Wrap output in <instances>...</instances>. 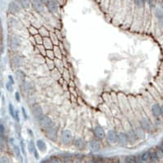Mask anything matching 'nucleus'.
Masks as SVG:
<instances>
[{
  "mask_svg": "<svg viewBox=\"0 0 163 163\" xmlns=\"http://www.w3.org/2000/svg\"><path fill=\"white\" fill-rule=\"evenodd\" d=\"M62 161H60L58 157H56V156H52L49 158V162H60Z\"/></svg>",
  "mask_w": 163,
  "mask_h": 163,
  "instance_id": "obj_43",
  "label": "nucleus"
},
{
  "mask_svg": "<svg viewBox=\"0 0 163 163\" xmlns=\"http://www.w3.org/2000/svg\"><path fill=\"white\" fill-rule=\"evenodd\" d=\"M36 146L42 152L45 151L47 149V145H46V144H45V142L42 140H38L37 141H36Z\"/></svg>",
  "mask_w": 163,
  "mask_h": 163,
  "instance_id": "obj_26",
  "label": "nucleus"
},
{
  "mask_svg": "<svg viewBox=\"0 0 163 163\" xmlns=\"http://www.w3.org/2000/svg\"><path fill=\"white\" fill-rule=\"evenodd\" d=\"M34 157H35V158L36 159H38V158H39V154H38V151H37V149L34 152Z\"/></svg>",
  "mask_w": 163,
  "mask_h": 163,
  "instance_id": "obj_52",
  "label": "nucleus"
},
{
  "mask_svg": "<svg viewBox=\"0 0 163 163\" xmlns=\"http://www.w3.org/2000/svg\"><path fill=\"white\" fill-rule=\"evenodd\" d=\"M140 155H141V158H142L144 162H148V161H149V159H150L149 151H144V152L140 153Z\"/></svg>",
  "mask_w": 163,
  "mask_h": 163,
  "instance_id": "obj_34",
  "label": "nucleus"
},
{
  "mask_svg": "<svg viewBox=\"0 0 163 163\" xmlns=\"http://www.w3.org/2000/svg\"><path fill=\"white\" fill-rule=\"evenodd\" d=\"M125 162L126 163H136V157L133 155H128L125 158Z\"/></svg>",
  "mask_w": 163,
  "mask_h": 163,
  "instance_id": "obj_33",
  "label": "nucleus"
},
{
  "mask_svg": "<svg viewBox=\"0 0 163 163\" xmlns=\"http://www.w3.org/2000/svg\"><path fill=\"white\" fill-rule=\"evenodd\" d=\"M15 119L17 122L20 121V116H19V111L18 110H16V118Z\"/></svg>",
  "mask_w": 163,
  "mask_h": 163,
  "instance_id": "obj_51",
  "label": "nucleus"
},
{
  "mask_svg": "<svg viewBox=\"0 0 163 163\" xmlns=\"http://www.w3.org/2000/svg\"><path fill=\"white\" fill-rule=\"evenodd\" d=\"M49 37L51 38V39H52V41L53 44L54 45H59L60 42V39H59V38L58 36L56 35V33H53V32H50V36Z\"/></svg>",
  "mask_w": 163,
  "mask_h": 163,
  "instance_id": "obj_29",
  "label": "nucleus"
},
{
  "mask_svg": "<svg viewBox=\"0 0 163 163\" xmlns=\"http://www.w3.org/2000/svg\"><path fill=\"white\" fill-rule=\"evenodd\" d=\"M28 133L30 134V136H31L32 138L34 137V134H33V132H32L31 130H30V129H29V130H28Z\"/></svg>",
  "mask_w": 163,
  "mask_h": 163,
  "instance_id": "obj_56",
  "label": "nucleus"
},
{
  "mask_svg": "<svg viewBox=\"0 0 163 163\" xmlns=\"http://www.w3.org/2000/svg\"><path fill=\"white\" fill-rule=\"evenodd\" d=\"M126 134H127V136L129 138V141H130V143L134 144V143L136 142V140H138V137H137L135 131H133V130H129L128 131L126 132Z\"/></svg>",
  "mask_w": 163,
  "mask_h": 163,
  "instance_id": "obj_19",
  "label": "nucleus"
},
{
  "mask_svg": "<svg viewBox=\"0 0 163 163\" xmlns=\"http://www.w3.org/2000/svg\"><path fill=\"white\" fill-rule=\"evenodd\" d=\"M155 16L158 21V25L161 28H163V10L160 8H157L155 11Z\"/></svg>",
  "mask_w": 163,
  "mask_h": 163,
  "instance_id": "obj_15",
  "label": "nucleus"
},
{
  "mask_svg": "<svg viewBox=\"0 0 163 163\" xmlns=\"http://www.w3.org/2000/svg\"><path fill=\"white\" fill-rule=\"evenodd\" d=\"M44 3L42 2V0H32V6L34 7V9L41 13L44 10Z\"/></svg>",
  "mask_w": 163,
  "mask_h": 163,
  "instance_id": "obj_9",
  "label": "nucleus"
},
{
  "mask_svg": "<svg viewBox=\"0 0 163 163\" xmlns=\"http://www.w3.org/2000/svg\"><path fill=\"white\" fill-rule=\"evenodd\" d=\"M21 44V41L20 38L17 36H12L11 38V48L13 50H16L20 47Z\"/></svg>",
  "mask_w": 163,
  "mask_h": 163,
  "instance_id": "obj_16",
  "label": "nucleus"
},
{
  "mask_svg": "<svg viewBox=\"0 0 163 163\" xmlns=\"http://www.w3.org/2000/svg\"><path fill=\"white\" fill-rule=\"evenodd\" d=\"M12 86H13V85L11 84L9 82H8V83H6V89L8 91H12V90H13Z\"/></svg>",
  "mask_w": 163,
  "mask_h": 163,
  "instance_id": "obj_44",
  "label": "nucleus"
},
{
  "mask_svg": "<svg viewBox=\"0 0 163 163\" xmlns=\"http://www.w3.org/2000/svg\"><path fill=\"white\" fill-rule=\"evenodd\" d=\"M52 71V77L53 78L55 79V80H60V79L61 78V74H60V71L57 68H55L54 69L52 70H51Z\"/></svg>",
  "mask_w": 163,
  "mask_h": 163,
  "instance_id": "obj_25",
  "label": "nucleus"
},
{
  "mask_svg": "<svg viewBox=\"0 0 163 163\" xmlns=\"http://www.w3.org/2000/svg\"><path fill=\"white\" fill-rule=\"evenodd\" d=\"M90 148L93 151V152H99L100 150V148H101V145H100V142L99 141V139H94L92 140L91 142H90Z\"/></svg>",
  "mask_w": 163,
  "mask_h": 163,
  "instance_id": "obj_12",
  "label": "nucleus"
},
{
  "mask_svg": "<svg viewBox=\"0 0 163 163\" xmlns=\"http://www.w3.org/2000/svg\"><path fill=\"white\" fill-rule=\"evenodd\" d=\"M158 147H159V148H161V149H162V150H163V140H162V141H161V142L158 144Z\"/></svg>",
  "mask_w": 163,
  "mask_h": 163,
  "instance_id": "obj_54",
  "label": "nucleus"
},
{
  "mask_svg": "<svg viewBox=\"0 0 163 163\" xmlns=\"http://www.w3.org/2000/svg\"><path fill=\"white\" fill-rule=\"evenodd\" d=\"M21 152L23 154H25V143L23 140H21Z\"/></svg>",
  "mask_w": 163,
  "mask_h": 163,
  "instance_id": "obj_46",
  "label": "nucleus"
},
{
  "mask_svg": "<svg viewBox=\"0 0 163 163\" xmlns=\"http://www.w3.org/2000/svg\"><path fill=\"white\" fill-rule=\"evenodd\" d=\"M10 142L12 144V145L15 144H14V139H10Z\"/></svg>",
  "mask_w": 163,
  "mask_h": 163,
  "instance_id": "obj_58",
  "label": "nucleus"
},
{
  "mask_svg": "<svg viewBox=\"0 0 163 163\" xmlns=\"http://www.w3.org/2000/svg\"><path fill=\"white\" fill-rule=\"evenodd\" d=\"M49 1H50V0H42V2L45 3V5H46V3H48Z\"/></svg>",
  "mask_w": 163,
  "mask_h": 163,
  "instance_id": "obj_59",
  "label": "nucleus"
},
{
  "mask_svg": "<svg viewBox=\"0 0 163 163\" xmlns=\"http://www.w3.org/2000/svg\"><path fill=\"white\" fill-rule=\"evenodd\" d=\"M1 162H8V161H7V159L6 158V157H3V158H2V159H1Z\"/></svg>",
  "mask_w": 163,
  "mask_h": 163,
  "instance_id": "obj_53",
  "label": "nucleus"
},
{
  "mask_svg": "<svg viewBox=\"0 0 163 163\" xmlns=\"http://www.w3.org/2000/svg\"><path fill=\"white\" fill-rule=\"evenodd\" d=\"M61 140L62 143L65 145H69L72 140H73V135H72V132L70 130H64L61 134Z\"/></svg>",
  "mask_w": 163,
  "mask_h": 163,
  "instance_id": "obj_2",
  "label": "nucleus"
},
{
  "mask_svg": "<svg viewBox=\"0 0 163 163\" xmlns=\"http://www.w3.org/2000/svg\"><path fill=\"white\" fill-rule=\"evenodd\" d=\"M21 148L18 145H16V144H14L13 145V150H14V153L16 154V156L18 158H20L21 161H22V156H21Z\"/></svg>",
  "mask_w": 163,
  "mask_h": 163,
  "instance_id": "obj_31",
  "label": "nucleus"
},
{
  "mask_svg": "<svg viewBox=\"0 0 163 163\" xmlns=\"http://www.w3.org/2000/svg\"><path fill=\"white\" fill-rule=\"evenodd\" d=\"M144 2L148 3L149 5H152V3H153V0H144Z\"/></svg>",
  "mask_w": 163,
  "mask_h": 163,
  "instance_id": "obj_55",
  "label": "nucleus"
},
{
  "mask_svg": "<svg viewBox=\"0 0 163 163\" xmlns=\"http://www.w3.org/2000/svg\"><path fill=\"white\" fill-rule=\"evenodd\" d=\"M8 82L10 83L11 84L14 85V83H15V82H14V78H13V77L11 76V75H9L8 76Z\"/></svg>",
  "mask_w": 163,
  "mask_h": 163,
  "instance_id": "obj_48",
  "label": "nucleus"
},
{
  "mask_svg": "<svg viewBox=\"0 0 163 163\" xmlns=\"http://www.w3.org/2000/svg\"><path fill=\"white\" fill-rule=\"evenodd\" d=\"M28 30H29V33H30L31 35H34V36L38 34V29H37L36 27L33 26V25L30 27H29Z\"/></svg>",
  "mask_w": 163,
  "mask_h": 163,
  "instance_id": "obj_36",
  "label": "nucleus"
},
{
  "mask_svg": "<svg viewBox=\"0 0 163 163\" xmlns=\"http://www.w3.org/2000/svg\"><path fill=\"white\" fill-rule=\"evenodd\" d=\"M135 132L136 134L137 137L139 140H144L146 137V131L143 128L142 126H137L136 128L135 129Z\"/></svg>",
  "mask_w": 163,
  "mask_h": 163,
  "instance_id": "obj_14",
  "label": "nucleus"
},
{
  "mask_svg": "<svg viewBox=\"0 0 163 163\" xmlns=\"http://www.w3.org/2000/svg\"><path fill=\"white\" fill-rule=\"evenodd\" d=\"M37 48L39 53L42 55V56H46V55H47V49L43 46V44H38V45H37Z\"/></svg>",
  "mask_w": 163,
  "mask_h": 163,
  "instance_id": "obj_32",
  "label": "nucleus"
},
{
  "mask_svg": "<svg viewBox=\"0 0 163 163\" xmlns=\"http://www.w3.org/2000/svg\"><path fill=\"white\" fill-rule=\"evenodd\" d=\"M74 145L75 147L77 148L78 149H83L85 148V140L82 138V137H78L75 140V142H74Z\"/></svg>",
  "mask_w": 163,
  "mask_h": 163,
  "instance_id": "obj_18",
  "label": "nucleus"
},
{
  "mask_svg": "<svg viewBox=\"0 0 163 163\" xmlns=\"http://www.w3.org/2000/svg\"><path fill=\"white\" fill-rule=\"evenodd\" d=\"M34 38H35V40H36L37 45H38V44H42V42H43V37H42L40 34H38L36 35H34Z\"/></svg>",
  "mask_w": 163,
  "mask_h": 163,
  "instance_id": "obj_40",
  "label": "nucleus"
},
{
  "mask_svg": "<svg viewBox=\"0 0 163 163\" xmlns=\"http://www.w3.org/2000/svg\"><path fill=\"white\" fill-rule=\"evenodd\" d=\"M53 51H54V53H55V56H56V58H59V59H62L64 57L63 53L60 50V48L59 45H55L54 48H53Z\"/></svg>",
  "mask_w": 163,
  "mask_h": 163,
  "instance_id": "obj_23",
  "label": "nucleus"
},
{
  "mask_svg": "<svg viewBox=\"0 0 163 163\" xmlns=\"http://www.w3.org/2000/svg\"><path fill=\"white\" fill-rule=\"evenodd\" d=\"M5 127L3 126V124H2L1 123V125H0V135H4V133H5Z\"/></svg>",
  "mask_w": 163,
  "mask_h": 163,
  "instance_id": "obj_45",
  "label": "nucleus"
},
{
  "mask_svg": "<svg viewBox=\"0 0 163 163\" xmlns=\"http://www.w3.org/2000/svg\"><path fill=\"white\" fill-rule=\"evenodd\" d=\"M46 56L50 59H55L56 58V56H55V53H54V51L53 49H49V50H47V55Z\"/></svg>",
  "mask_w": 163,
  "mask_h": 163,
  "instance_id": "obj_41",
  "label": "nucleus"
},
{
  "mask_svg": "<svg viewBox=\"0 0 163 163\" xmlns=\"http://www.w3.org/2000/svg\"><path fill=\"white\" fill-rule=\"evenodd\" d=\"M38 122H39L40 126L44 130L53 126V121L52 120V118L47 115H43L41 118H39Z\"/></svg>",
  "mask_w": 163,
  "mask_h": 163,
  "instance_id": "obj_1",
  "label": "nucleus"
},
{
  "mask_svg": "<svg viewBox=\"0 0 163 163\" xmlns=\"http://www.w3.org/2000/svg\"><path fill=\"white\" fill-rule=\"evenodd\" d=\"M21 111H22V113H23V116H24V118L26 120V119H28V114H27L26 111H25V108H21Z\"/></svg>",
  "mask_w": 163,
  "mask_h": 163,
  "instance_id": "obj_47",
  "label": "nucleus"
},
{
  "mask_svg": "<svg viewBox=\"0 0 163 163\" xmlns=\"http://www.w3.org/2000/svg\"><path fill=\"white\" fill-rule=\"evenodd\" d=\"M62 76H63L64 80H65V81H67V82L69 81L70 74H69V73H68V69H66V68H64V69L63 72H62Z\"/></svg>",
  "mask_w": 163,
  "mask_h": 163,
  "instance_id": "obj_38",
  "label": "nucleus"
},
{
  "mask_svg": "<svg viewBox=\"0 0 163 163\" xmlns=\"http://www.w3.org/2000/svg\"><path fill=\"white\" fill-rule=\"evenodd\" d=\"M46 7L51 13L57 12L58 8H59V5L56 0H50L48 3H46Z\"/></svg>",
  "mask_w": 163,
  "mask_h": 163,
  "instance_id": "obj_8",
  "label": "nucleus"
},
{
  "mask_svg": "<svg viewBox=\"0 0 163 163\" xmlns=\"http://www.w3.org/2000/svg\"><path fill=\"white\" fill-rule=\"evenodd\" d=\"M45 63L47 64L48 68L50 70H52L54 68H56V65H55V61L53 59H50V58L47 57V59L45 60Z\"/></svg>",
  "mask_w": 163,
  "mask_h": 163,
  "instance_id": "obj_28",
  "label": "nucleus"
},
{
  "mask_svg": "<svg viewBox=\"0 0 163 163\" xmlns=\"http://www.w3.org/2000/svg\"><path fill=\"white\" fill-rule=\"evenodd\" d=\"M54 61H55L56 68H57L60 72H63V70L64 69V64L63 60L59 58H55Z\"/></svg>",
  "mask_w": 163,
  "mask_h": 163,
  "instance_id": "obj_21",
  "label": "nucleus"
},
{
  "mask_svg": "<svg viewBox=\"0 0 163 163\" xmlns=\"http://www.w3.org/2000/svg\"><path fill=\"white\" fill-rule=\"evenodd\" d=\"M8 109H9V113H10L11 116L12 117V118H16V110L14 109V107L12 105V104H9L8 105Z\"/></svg>",
  "mask_w": 163,
  "mask_h": 163,
  "instance_id": "obj_37",
  "label": "nucleus"
},
{
  "mask_svg": "<svg viewBox=\"0 0 163 163\" xmlns=\"http://www.w3.org/2000/svg\"><path fill=\"white\" fill-rule=\"evenodd\" d=\"M149 154H150L149 162H160L159 159H158V155H157V153H156V149H150L149 150Z\"/></svg>",
  "mask_w": 163,
  "mask_h": 163,
  "instance_id": "obj_22",
  "label": "nucleus"
},
{
  "mask_svg": "<svg viewBox=\"0 0 163 163\" xmlns=\"http://www.w3.org/2000/svg\"><path fill=\"white\" fill-rule=\"evenodd\" d=\"M134 3L139 8H143L145 2H144V0H134Z\"/></svg>",
  "mask_w": 163,
  "mask_h": 163,
  "instance_id": "obj_42",
  "label": "nucleus"
},
{
  "mask_svg": "<svg viewBox=\"0 0 163 163\" xmlns=\"http://www.w3.org/2000/svg\"><path fill=\"white\" fill-rule=\"evenodd\" d=\"M161 7H162V9L163 10V0L161 2Z\"/></svg>",
  "mask_w": 163,
  "mask_h": 163,
  "instance_id": "obj_60",
  "label": "nucleus"
},
{
  "mask_svg": "<svg viewBox=\"0 0 163 163\" xmlns=\"http://www.w3.org/2000/svg\"><path fill=\"white\" fill-rule=\"evenodd\" d=\"M30 42L34 43V45H37V42H36V40H35L34 35H31V37L30 38Z\"/></svg>",
  "mask_w": 163,
  "mask_h": 163,
  "instance_id": "obj_49",
  "label": "nucleus"
},
{
  "mask_svg": "<svg viewBox=\"0 0 163 163\" xmlns=\"http://www.w3.org/2000/svg\"><path fill=\"white\" fill-rule=\"evenodd\" d=\"M12 63L15 66L19 67L23 63V58L20 56H15L14 57L12 58Z\"/></svg>",
  "mask_w": 163,
  "mask_h": 163,
  "instance_id": "obj_24",
  "label": "nucleus"
},
{
  "mask_svg": "<svg viewBox=\"0 0 163 163\" xmlns=\"http://www.w3.org/2000/svg\"><path fill=\"white\" fill-rule=\"evenodd\" d=\"M32 113L34 116V117L38 120L43 116V110H42V107L38 104H34L32 106Z\"/></svg>",
  "mask_w": 163,
  "mask_h": 163,
  "instance_id": "obj_5",
  "label": "nucleus"
},
{
  "mask_svg": "<svg viewBox=\"0 0 163 163\" xmlns=\"http://www.w3.org/2000/svg\"><path fill=\"white\" fill-rule=\"evenodd\" d=\"M129 141V138L127 136V134L124 132H119L117 133V143L121 145V146H126L128 144Z\"/></svg>",
  "mask_w": 163,
  "mask_h": 163,
  "instance_id": "obj_6",
  "label": "nucleus"
},
{
  "mask_svg": "<svg viewBox=\"0 0 163 163\" xmlns=\"http://www.w3.org/2000/svg\"><path fill=\"white\" fill-rule=\"evenodd\" d=\"M43 46L46 48L47 50H49V49H53L54 48V44H53L52 41L50 37H44L43 38V42H42Z\"/></svg>",
  "mask_w": 163,
  "mask_h": 163,
  "instance_id": "obj_17",
  "label": "nucleus"
},
{
  "mask_svg": "<svg viewBox=\"0 0 163 163\" xmlns=\"http://www.w3.org/2000/svg\"><path fill=\"white\" fill-rule=\"evenodd\" d=\"M38 34H40L43 38L50 36V32L48 31V29L44 26H41L38 28Z\"/></svg>",
  "mask_w": 163,
  "mask_h": 163,
  "instance_id": "obj_27",
  "label": "nucleus"
},
{
  "mask_svg": "<svg viewBox=\"0 0 163 163\" xmlns=\"http://www.w3.org/2000/svg\"><path fill=\"white\" fill-rule=\"evenodd\" d=\"M161 116L163 117V105H161Z\"/></svg>",
  "mask_w": 163,
  "mask_h": 163,
  "instance_id": "obj_57",
  "label": "nucleus"
},
{
  "mask_svg": "<svg viewBox=\"0 0 163 163\" xmlns=\"http://www.w3.org/2000/svg\"><path fill=\"white\" fill-rule=\"evenodd\" d=\"M15 97H16V101H20L21 100V96H20V93L18 92V91H16V93H15Z\"/></svg>",
  "mask_w": 163,
  "mask_h": 163,
  "instance_id": "obj_50",
  "label": "nucleus"
},
{
  "mask_svg": "<svg viewBox=\"0 0 163 163\" xmlns=\"http://www.w3.org/2000/svg\"><path fill=\"white\" fill-rule=\"evenodd\" d=\"M21 5L18 0H13L11 1L8 5V10L12 14H16L20 12L21 10Z\"/></svg>",
  "mask_w": 163,
  "mask_h": 163,
  "instance_id": "obj_3",
  "label": "nucleus"
},
{
  "mask_svg": "<svg viewBox=\"0 0 163 163\" xmlns=\"http://www.w3.org/2000/svg\"><path fill=\"white\" fill-rule=\"evenodd\" d=\"M16 79L18 80V82H20L22 84L25 83V74L23 71L18 69L16 72Z\"/></svg>",
  "mask_w": 163,
  "mask_h": 163,
  "instance_id": "obj_20",
  "label": "nucleus"
},
{
  "mask_svg": "<svg viewBox=\"0 0 163 163\" xmlns=\"http://www.w3.org/2000/svg\"><path fill=\"white\" fill-rule=\"evenodd\" d=\"M106 139L110 144L117 142V134L114 130H109L106 134Z\"/></svg>",
  "mask_w": 163,
  "mask_h": 163,
  "instance_id": "obj_7",
  "label": "nucleus"
},
{
  "mask_svg": "<svg viewBox=\"0 0 163 163\" xmlns=\"http://www.w3.org/2000/svg\"><path fill=\"white\" fill-rule=\"evenodd\" d=\"M21 3V7L25 9H29L32 4L31 0H18Z\"/></svg>",
  "mask_w": 163,
  "mask_h": 163,
  "instance_id": "obj_30",
  "label": "nucleus"
},
{
  "mask_svg": "<svg viewBox=\"0 0 163 163\" xmlns=\"http://www.w3.org/2000/svg\"><path fill=\"white\" fill-rule=\"evenodd\" d=\"M94 135H95V138H97L99 140H104L106 137L105 131L104 128L100 126H95L94 129Z\"/></svg>",
  "mask_w": 163,
  "mask_h": 163,
  "instance_id": "obj_10",
  "label": "nucleus"
},
{
  "mask_svg": "<svg viewBox=\"0 0 163 163\" xmlns=\"http://www.w3.org/2000/svg\"><path fill=\"white\" fill-rule=\"evenodd\" d=\"M45 134L49 140L55 141L57 138V130L54 126H51L48 129H45Z\"/></svg>",
  "mask_w": 163,
  "mask_h": 163,
  "instance_id": "obj_4",
  "label": "nucleus"
},
{
  "mask_svg": "<svg viewBox=\"0 0 163 163\" xmlns=\"http://www.w3.org/2000/svg\"><path fill=\"white\" fill-rule=\"evenodd\" d=\"M151 112H152V114L154 117L158 118L161 116V105L156 103L152 105V108H151Z\"/></svg>",
  "mask_w": 163,
  "mask_h": 163,
  "instance_id": "obj_13",
  "label": "nucleus"
},
{
  "mask_svg": "<svg viewBox=\"0 0 163 163\" xmlns=\"http://www.w3.org/2000/svg\"><path fill=\"white\" fill-rule=\"evenodd\" d=\"M156 153H157V155H158L159 161H162V160L163 159V150L162 149H161L160 148L157 146V148H156Z\"/></svg>",
  "mask_w": 163,
  "mask_h": 163,
  "instance_id": "obj_39",
  "label": "nucleus"
},
{
  "mask_svg": "<svg viewBox=\"0 0 163 163\" xmlns=\"http://www.w3.org/2000/svg\"><path fill=\"white\" fill-rule=\"evenodd\" d=\"M28 149H29V152L30 153H34V152L36 150V148H35V144L33 140H31L30 142L28 144Z\"/></svg>",
  "mask_w": 163,
  "mask_h": 163,
  "instance_id": "obj_35",
  "label": "nucleus"
},
{
  "mask_svg": "<svg viewBox=\"0 0 163 163\" xmlns=\"http://www.w3.org/2000/svg\"><path fill=\"white\" fill-rule=\"evenodd\" d=\"M140 126H142L143 128L146 131H152V123H151V121H149L148 118L146 117H144L141 119V121H140Z\"/></svg>",
  "mask_w": 163,
  "mask_h": 163,
  "instance_id": "obj_11",
  "label": "nucleus"
}]
</instances>
